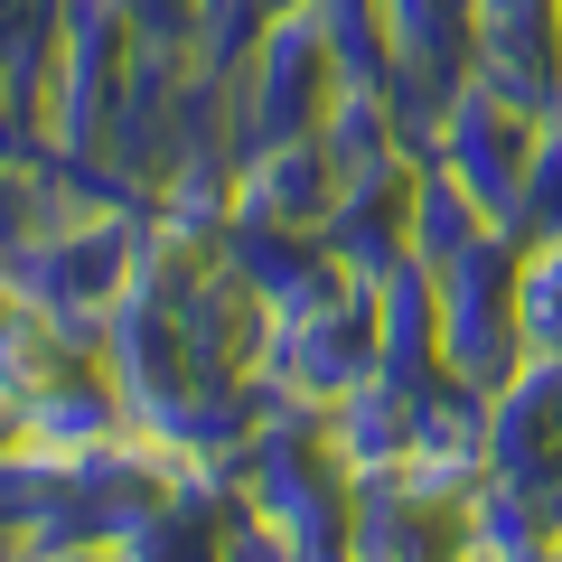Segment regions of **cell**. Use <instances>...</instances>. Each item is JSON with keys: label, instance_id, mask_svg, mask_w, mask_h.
<instances>
[{"label": "cell", "instance_id": "1", "mask_svg": "<svg viewBox=\"0 0 562 562\" xmlns=\"http://www.w3.org/2000/svg\"><path fill=\"white\" fill-rule=\"evenodd\" d=\"M431 272L450 281V301H441V366L497 394V384H506V357H516V338H525V319H516V281H506V262L487 254L479 235H469L460 254H450V262H431Z\"/></svg>", "mask_w": 562, "mask_h": 562}, {"label": "cell", "instance_id": "3", "mask_svg": "<svg viewBox=\"0 0 562 562\" xmlns=\"http://www.w3.org/2000/svg\"><path fill=\"white\" fill-rule=\"evenodd\" d=\"M506 235H562V94L543 103V132L525 140V198Z\"/></svg>", "mask_w": 562, "mask_h": 562}, {"label": "cell", "instance_id": "4", "mask_svg": "<svg viewBox=\"0 0 562 562\" xmlns=\"http://www.w3.org/2000/svg\"><path fill=\"white\" fill-rule=\"evenodd\" d=\"M516 319H525V347L562 357V235L535 254V272L516 281Z\"/></svg>", "mask_w": 562, "mask_h": 562}, {"label": "cell", "instance_id": "2", "mask_svg": "<svg viewBox=\"0 0 562 562\" xmlns=\"http://www.w3.org/2000/svg\"><path fill=\"white\" fill-rule=\"evenodd\" d=\"M441 169H450L479 206L497 198V216L516 225V198H525V132L506 122L497 94H460V103H450V122H441Z\"/></svg>", "mask_w": 562, "mask_h": 562}, {"label": "cell", "instance_id": "5", "mask_svg": "<svg viewBox=\"0 0 562 562\" xmlns=\"http://www.w3.org/2000/svg\"><path fill=\"white\" fill-rule=\"evenodd\" d=\"M29 10H38V0H0V38H10V29H20Z\"/></svg>", "mask_w": 562, "mask_h": 562}]
</instances>
